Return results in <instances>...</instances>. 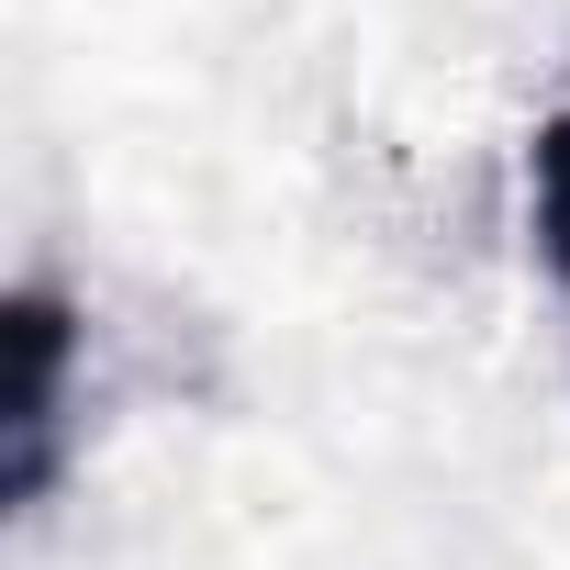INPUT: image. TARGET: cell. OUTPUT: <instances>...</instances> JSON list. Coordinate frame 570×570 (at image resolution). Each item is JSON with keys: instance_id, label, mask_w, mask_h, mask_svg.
I'll use <instances>...</instances> for the list:
<instances>
[{"instance_id": "1", "label": "cell", "mask_w": 570, "mask_h": 570, "mask_svg": "<svg viewBox=\"0 0 570 570\" xmlns=\"http://www.w3.org/2000/svg\"><path fill=\"white\" fill-rule=\"evenodd\" d=\"M12 347H23V381H12V503H35L46 470H57V381H68V314H57V292L12 303Z\"/></svg>"}, {"instance_id": "2", "label": "cell", "mask_w": 570, "mask_h": 570, "mask_svg": "<svg viewBox=\"0 0 570 570\" xmlns=\"http://www.w3.org/2000/svg\"><path fill=\"white\" fill-rule=\"evenodd\" d=\"M525 235H537V268L570 292V112H548L525 146Z\"/></svg>"}]
</instances>
